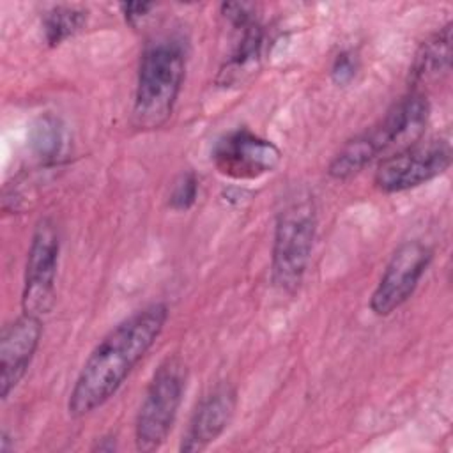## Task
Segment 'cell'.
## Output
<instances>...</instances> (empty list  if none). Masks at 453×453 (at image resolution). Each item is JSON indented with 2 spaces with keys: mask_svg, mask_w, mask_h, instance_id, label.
Here are the masks:
<instances>
[{
  "mask_svg": "<svg viewBox=\"0 0 453 453\" xmlns=\"http://www.w3.org/2000/svg\"><path fill=\"white\" fill-rule=\"evenodd\" d=\"M166 320V304L152 303L113 326L90 350L74 379L67 400L69 416L81 418L103 407L156 343Z\"/></svg>",
  "mask_w": 453,
  "mask_h": 453,
  "instance_id": "cell-1",
  "label": "cell"
},
{
  "mask_svg": "<svg viewBox=\"0 0 453 453\" xmlns=\"http://www.w3.org/2000/svg\"><path fill=\"white\" fill-rule=\"evenodd\" d=\"M428 117V99L418 90L405 94L377 124L347 140L340 147L329 161L327 173L333 179L345 180L363 172L389 149L396 147L400 150L412 145L425 133Z\"/></svg>",
  "mask_w": 453,
  "mask_h": 453,
  "instance_id": "cell-2",
  "label": "cell"
},
{
  "mask_svg": "<svg viewBox=\"0 0 453 453\" xmlns=\"http://www.w3.org/2000/svg\"><path fill=\"white\" fill-rule=\"evenodd\" d=\"M186 74V51L177 39H161L145 48L138 65L131 120L136 129L163 127L173 113Z\"/></svg>",
  "mask_w": 453,
  "mask_h": 453,
  "instance_id": "cell-3",
  "label": "cell"
},
{
  "mask_svg": "<svg viewBox=\"0 0 453 453\" xmlns=\"http://www.w3.org/2000/svg\"><path fill=\"white\" fill-rule=\"evenodd\" d=\"M317 232V209L308 191H296L278 212L271 250V280L294 294L308 269Z\"/></svg>",
  "mask_w": 453,
  "mask_h": 453,
  "instance_id": "cell-4",
  "label": "cell"
},
{
  "mask_svg": "<svg viewBox=\"0 0 453 453\" xmlns=\"http://www.w3.org/2000/svg\"><path fill=\"white\" fill-rule=\"evenodd\" d=\"M188 368L179 356H168L154 372L134 421L138 451L159 449L168 439L186 391Z\"/></svg>",
  "mask_w": 453,
  "mask_h": 453,
  "instance_id": "cell-5",
  "label": "cell"
},
{
  "mask_svg": "<svg viewBox=\"0 0 453 453\" xmlns=\"http://www.w3.org/2000/svg\"><path fill=\"white\" fill-rule=\"evenodd\" d=\"M451 165V147L442 138L418 140L386 156L375 170V188L384 193H402L423 186Z\"/></svg>",
  "mask_w": 453,
  "mask_h": 453,
  "instance_id": "cell-6",
  "label": "cell"
},
{
  "mask_svg": "<svg viewBox=\"0 0 453 453\" xmlns=\"http://www.w3.org/2000/svg\"><path fill=\"white\" fill-rule=\"evenodd\" d=\"M58 255V228L50 218H42L34 228L27 253L21 294V306L25 313L42 317L53 308Z\"/></svg>",
  "mask_w": 453,
  "mask_h": 453,
  "instance_id": "cell-7",
  "label": "cell"
},
{
  "mask_svg": "<svg viewBox=\"0 0 453 453\" xmlns=\"http://www.w3.org/2000/svg\"><path fill=\"white\" fill-rule=\"evenodd\" d=\"M432 250L421 241H405L391 255L370 297V310L388 317L405 304L432 262Z\"/></svg>",
  "mask_w": 453,
  "mask_h": 453,
  "instance_id": "cell-8",
  "label": "cell"
},
{
  "mask_svg": "<svg viewBox=\"0 0 453 453\" xmlns=\"http://www.w3.org/2000/svg\"><path fill=\"white\" fill-rule=\"evenodd\" d=\"M280 159L281 152L273 142L248 129H234L212 147L214 166L230 179H257L273 172Z\"/></svg>",
  "mask_w": 453,
  "mask_h": 453,
  "instance_id": "cell-9",
  "label": "cell"
},
{
  "mask_svg": "<svg viewBox=\"0 0 453 453\" xmlns=\"http://www.w3.org/2000/svg\"><path fill=\"white\" fill-rule=\"evenodd\" d=\"M42 336L41 317L21 313L0 334V395L7 400L25 377Z\"/></svg>",
  "mask_w": 453,
  "mask_h": 453,
  "instance_id": "cell-10",
  "label": "cell"
},
{
  "mask_svg": "<svg viewBox=\"0 0 453 453\" xmlns=\"http://www.w3.org/2000/svg\"><path fill=\"white\" fill-rule=\"evenodd\" d=\"M237 407V391L232 384L221 382L214 386L196 405L188 428L182 435L179 449L195 453L212 444L230 425Z\"/></svg>",
  "mask_w": 453,
  "mask_h": 453,
  "instance_id": "cell-11",
  "label": "cell"
},
{
  "mask_svg": "<svg viewBox=\"0 0 453 453\" xmlns=\"http://www.w3.org/2000/svg\"><path fill=\"white\" fill-rule=\"evenodd\" d=\"M451 69V23L448 21L418 48L412 65L411 81L425 85L441 80Z\"/></svg>",
  "mask_w": 453,
  "mask_h": 453,
  "instance_id": "cell-12",
  "label": "cell"
},
{
  "mask_svg": "<svg viewBox=\"0 0 453 453\" xmlns=\"http://www.w3.org/2000/svg\"><path fill=\"white\" fill-rule=\"evenodd\" d=\"M241 37L225 64V67L219 73V78H223V83H232L239 80L241 74L250 73L251 67L258 62L260 51H262V42H264V30L258 25V21H251L250 25L239 28Z\"/></svg>",
  "mask_w": 453,
  "mask_h": 453,
  "instance_id": "cell-13",
  "label": "cell"
},
{
  "mask_svg": "<svg viewBox=\"0 0 453 453\" xmlns=\"http://www.w3.org/2000/svg\"><path fill=\"white\" fill-rule=\"evenodd\" d=\"M34 156L42 163H55L65 147V131L53 115L39 117L28 134Z\"/></svg>",
  "mask_w": 453,
  "mask_h": 453,
  "instance_id": "cell-14",
  "label": "cell"
},
{
  "mask_svg": "<svg viewBox=\"0 0 453 453\" xmlns=\"http://www.w3.org/2000/svg\"><path fill=\"white\" fill-rule=\"evenodd\" d=\"M87 23V11L74 5H57L50 9L42 18L44 39L50 46H58L74 34H78Z\"/></svg>",
  "mask_w": 453,
  "mask_h": 453,
  "instance_id": "cell-15",
  "label": "cell"
},
{
  "mask_svg": "<svg viewBox=\"0 0 453 453\" xmlns=\"http://www.w3.org/2000/svg\"><path fill=\"white\" fill-rule=\"evenodd\" d=\"M196 195H198V179L193 172H186V173H180L179 179L173 182L168 203L173 211H188L196 202Z\"/></svg>",
  "mask_w": 453,
  "mask_h": 453,
  "instance_id": "cell-16",
  "label": "cell"
},
{
  "mask_svg": "<svg viewBox=\"0 0 453 453\" xmlns=\"http://www.w3.org/2000/svg\"><path fill=\"white\" fill-rule=\"evenodd\" d=\"M359 69V60L356 57V53L352 51H342L336 55L333 65H331V80L340 85L345 87L349 85L354 78L356 73Z\"/></svg>",
  "mask_w": 453,
  "mask_h": 453,
  "instance_id": "cell-17",
  "label": "cell"
},
{
  "mask_svg": "<svg viewBox=\"0 0 453 453\" xmlns=\"http://www.w3.org/2000/svg\"><path fill=\"white\" fill-rule=\"evenodd\" d=\"M154 5L152 4H140V2H129V4H120V9H122V14L126 18V21L129 25H138V21H142L149 11L152 9Z\"/></svg>",
  "mask_w": 453,
  "mask_h": 453,
  "instance_id": "cell-18",
  "label": "cell"
}]
</instances>
